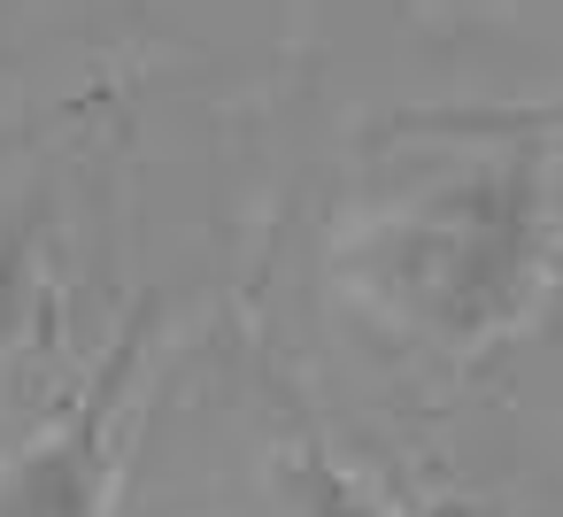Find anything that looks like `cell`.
Listing matches in <instances>:
<instances>
[{"instance_id": "cell-1", "label": "cell", "mask_w": 563, "mask_h": 517, "mask_svg": "<svg viewBox=\"0 0 563 517\" xmlns=\"http://www.w3.org/2000/svg\"><path fill=\"white\" fill-rule=\"evenodd\" d=\"M563 255V147L548 132L501 140L455 178L401 201L355 255L371 301L440 348L509 332Z\"/></svg>"}, {"instance_id": "cell-2", "label": "cell", "mask_w": 563, "mask_h": 517, "mask_svg": "<svg viewBox=\"0 0 563 517\" xmlns=\"http://www.w3.org/2000/svg\"><path fill=\"white\" fill-rule=\"evenodd\" d=\"M147 340H155V301L109 340V355L55 409V425L9 455V471H0V517H109V486L124 471V409L140 394Z\"/></svg>"}, {"instance_id": "cell-3", "label": "cell", "mask_w": 563, "mask_h": 517, "mask_svg": "<svg viewBox=\"0 0 563 517\" xmlns=\"http://www.w3.org/2000/svg\"><path fill=\"white\" fill-rule=\"evenodd\" d=\"M286 509L294 517H394L347 463H332V448L317 432L286 440Z\"/></svg>"}]
</instances>
